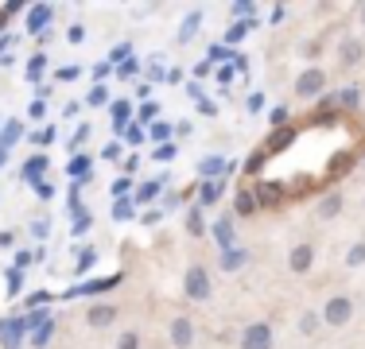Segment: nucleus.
Here are the masks:
<instances>
[{
  "label": "nucleus",
  "mask_w": 365,
  "mask_h": 349,
  "mask_svg": "<svg viewBox=\"0 0 365 349\" xmlns=\"http://www.w3.org/2000/svg\"><path fill=\"white\" fill-rule=\"evenodd\" d=\"M187 229H190V237H202V229H206V222H202V209H190L187 214Z\"/></svg>",
  "instance_id": "obj_30"
},
{
  "label": "nucleus",
  "mask_w": 365,
  "mask_h": 349,
  "mask_svg": "<svg viewBox=\"0 0 365 349\" xmlns=\"http://www.w3.org/2000/svg\"><path fill=\"white\" fill-rule=\"evenodd\" d=\"M90 225H93V217H90V214H78V217H74V237H82V233L90 229Z\"/></svg>",
  "instance_id": "obj_45"
},
{
  "label": "nucleus",
  "mask_w": 365,
  "mask_h": 349,
  "mask_svg": "<svg viewBox=\"0 0 365 349\" xmlns=\"http://www.w3.org/2000/svg\"><path fill=\"white\" fill-rule=\"evenodd\" d=\"M43 66H47V55H31V63H28V82H39V78H43Z\"/></svg>",
  "instance_id": "obj_36"
},
{
  "label": "nucleus",
  "mask_w": 365,
  "mask_h": 349,
  "mask_svg": "<svg viewBox=\"0 0 365 349\" xmlns=\"http://www.w3.org/2000/svg\"><path fill=\"white\" fill-rule=\"evenodd\" d=\"M136 74V63H133V58H128V63H120L117 66V78H133Z\"/></svg>",
  "instance_id": "obj_55"
},
{
  "label": "nucleus",
  "mask_w": 365,
  "mask_h": 349,
  "mask_svg": "<svg viewBox=\"0 0 365 349\" xmlns=\"http://www.w3.org/2000/svg\"><path fill=\"white\" fill-rule=\"evenodd\" d=\"M4 283H8V295H20L24 291V272H20V268H8Z\"/></svg>",
  "instance_id": "obj_28"
},
{
  "label": "nucleus",
  "mask_w": 365,
  "mask_h": 349,
  "mask_svg": "<svg viewBox=\"0 0 365 349\" xmlns=\"http://www.w3.org/2000/svg\"><path fill=\"white\" fill-rule=\"evenodd\" d=\"M225 167H230V163H225L222 155H206V160L198 163V174H202V179H210V174H214V179H218V174H222Z\"/></svg>",
  "instance_id": "obj_23"
},
{
  "label": "nucleus",
  "mask_w": 365,
  "mask_h": 349,
  "mask_svg": "<svg viewBox=\"0 0 365 349\" xmlns=\"http://www.w3.org/2000/svg\"><path fill=\"white\" fill-rule=\"evenodd\" d=\"M190 342H195V326H190V318H175L171 322V345L187 349Z\"/></svg>",
  "instance_id": "obj_12"
},
{
  "label": "nucleus",
  "mask_w": 365,
  "mask_h": 349,
  "mask_svg": "<svg viewBox=\"0 0 365 349\" xmlns=\"http://www.w3.org/2000/svg\"><path fill=\"white\" fill-rule=\"evenodd\" d=\"M133 217V198H120V202H113V222H128Z\"/></svg>",
  "instance_id": "obj_34"
},
{
  "label": "nucleus",
  "mask_w": 365,
  "mask_h": 349,
  "mask_svg": "<svg viewBox=\"0 0 365 349\" xmlns=\"http://www.w3.org/2000/svg\"><path fill=\"white\" fill-rule=\"evenodd\" d=\"M175 152H179V147L168 140V144H160V147L152 152V160H160V163H171V160H175Z\"/></svg>",
  "instance_id": "obj_38"
},
{
  "label": "nucleus",
  "mask_w": 365,
  "mask_h": 349,
  "mask_svg": "<svg viewBox=\"0 0 365 349\" xmlns=\"http://www.w3.org/2000/svg\"><path fill=\"white\" fill-rule=\"evenodd\" d=\"M36 140H39V144H51V140H55V128H43V132H39Z\"/></svg>",
  "instance_id": "obj_60"
},
{
  "label": "nucleus",
  "mask_w": 365,
  "mask_h": 349,
  "mask_svg": "<svg viewBox=\"0 0 365 349\" xmlns=\"http://www.w3.org/2000/svg\"><path fill=\"white\" fill-rule=\"evenodd\" d=\"M311 264H315V249L311 244H295L292 256H288V268L295 276H303V272H311Z\"/></svg>",
  "instance_id": "obj_9"
},
{
  "label": "nucleus",
  "mask_w": 365,
  "mask_h": 349,
  "mask_svg": "<svg viewBox=\"0 0 365 349\" xmlns=\"http://www.w3.org/2000/svg\"><path fill=\"white\" fill-rule=\"evenodd\" d=\"M31 260H36V256H31L28 249H20V252H16V264H12V268H20V272H24V268H28Z\"/></svg>",
  "instance_id": "obj_48"
},
{
  "label": "nucleus",
  "mask_w": 365,
  "mask_h": 349,
  "mask_svg": "<svg viewBox=\"0 0 365 349\" xmlns=\"http://www.w3.org/2000/svg\"><path fill=\"white\" fill-rule=\"evenodd\" d=\"M218 82H222V85L233 82V66H218Z\"/></svg>",
  "instance_id": "obj_56"
},
{
  "label": "nucleus",
  "mask_w": 365,
  "mask_h": 349,
  "mask_svg": "<svg viewBox=\"0 0 365 349\" xmlns=\"http://www.w3.org/2000/svg\"><path fill=\"white\" fill-rule=\"evenodd\" d=\"M93 260H98V252H93V249H82V252H78V268H74V272L86 276V272L93 268Z\"/></svg>",
  "instance_id": "obj_35"
},
{
  "label": "nucleus",
  "mask_w": 365,
  "mask_h": 349,
  "mask_svg": "<svg viewBox=\"0 0 365 349\" xmlns=\"http://www.w3.org/2000/svg\"><path fill=\"white\" fill-rule=\"evenodd\" d=\"M257 194H253V190H249V187H241L237 190V198H233V214H241V217H253L257 214Z\"/></svg>",
  "instance_id": "obj_14"
},
{
  "label": "nucleus",
  "mask_w": 365,
  "mask_h": 349,
  "mask_svg": "<svg viewBox=\"0 0 365 349\" xmlns=\"http://www.w3.org/2000/svg\"><path fill=\"white\" fill-rule=\"evenodd\" d=\"M51 16H55V8H51V4H31L28 8V31L43 35V28L51 24Z\"/></svg>",
  "instance_id": "obj_11"
},
{
  "label": "nucleus",
  "mask_w": 365,
  "mask_h": 349,
  "mask_svg": "<svg viewBox=\"0 0 365 349\" xmlns=\"http://www.w3.org/2000/svg\"><path fill=\"white\" fill-rule=\"evenodd\" d=\"M113 322H117V307H113V303H93V307H86V326L106 330Z\"/></svg>",
  "instance_id": "obj_6"
},
{
  "label": "nucleus",
  "mask_w": 365,
  "mask_h": 349,
  "mask_svg": "<svg viewBox=\"0 0 365 349\" xmlns=\"http://www.w3.org/2000/svg\"><path fill=\"white\" fill-rule=\"evenodd\" d=\"M260 198L264 202H280V187L276 182H260Z\"/></svg>",
  "instance_id": "obj_40"
},
{
  "label": "nucleus",
  "mask_w": 365,
  "mask_h": 349,
  "mask_svg": "<svg viewBox=\"0 0 365 349\" xmlns=\"http://www.w3.org/2000/svg\"><path fill=\"white\" fill-rule=\"evenodd\" d=\"M31 190H36L39 198H55V187H51L47 179H43V182H31Z\"/></svg>",
  "instance_id": "obj_47"
},
{
  "label": "nucleus",
  "mask_w": 365,
  "mask_h": 349,
  "mask_svg": "<svg viewBox=\"0 0 365 349\" xmlns=\"http://www.w3.org/2000/svg\"><path fill=\"white\" fill-rule=\"evenodd\" d=\"M24 322H28V338H31L39 326H47L51 318H47V311H28V314H24Z\"/></svg>",
  "instance_id": "obj_29"
},
{
  "label": "nucleus",
  "mask_w": 365,
  "mask_h": 349,
  "mask_svg": "<svg viewBox=\"0 0 365 349\" xmlns=\"http://www.w3.org/2000/svg\"><path fill=\"white\" fill-rule=\"evenodd\" d=\"M315 326H319V318H315V314H303V318H299V330H303V334H315Z\"/></svg>",
  "instance_id": "obj_46"
},
{
  "label": "nucleus",
  "mask_w": 365,
  "mask_h": 349,
  "mask_svg": "<svg viewBox=\"0 0 365 349\" xmlns=\"http://www.w3.org/2000/svg\"><path fill=\"white\" fill-rule=\"evenodd\" d=\"M58 78H63V82H71V78H78V70L74 66H63V70H58Z\"/></svg>",
  "instance_id": "obj_59"
},
{
  "label": "nucleus",
  "mask_w": 365,
  "mask_h": 349,
  "mask_svg": "<svg viewBox=\"0 0 365 349\" xmlns=\"http://www.w3.org/2000/svg\"><path fill=\"white\" fill-rule=\"evenodd\" d=\"M113 198H133V179H128V174H120V179H113Z\"/></svg>",
  "instance_id": "obj_31"
},
{
  "label": "nucleus",
  "mask_w": 365,
  "mask_h": 349,
  "mask_svg": "<svg viewBox=\"0 0 365 349\" xmlns=\"http://www.w3.org/2000/svg\"><path fill=\"white\" fill-rule=\"evenodd\" d=\"M51 299V291H31L28 295V307H39V303H47Z\"/></svg>",
  "instance_id": "obj_54"
},
{
  "label": "nucleus",
  "mask_w": 365,
  "mask_h": 349,
  "mask_svg": "<svg viewBox=\"0 0 365 349\" xmlns=\"http://www.w3.org/2000/svg\"><path fill=\"white\" fill-rule=\"evenodd\" d=\"M257 28V20H237V24H230V31H225V47H233V43H241L249 31Z\"/></svg>",
  "instance_id": "obj_21"
},
{
  "label": "nucleus",
  "mask_w": 365,
  "mask_h": 349,
  "mask_svg": "<svg viewBox=\"0 0 365 349\" xmlns=\"http://www.w3.org/2000/svg\"><path fill=\"white\" fill-rule=\"evenodd\" d=\"M182 291H187V299H195V303L210 299V272H206V268H187Z\"/></svg>",
  "instance_id": "obj_1"
},
{
  "label": "nucleus",
  "mask_w": 365,
  "mask_h": 349,
  "mask_svg": "<svg viewBox=\"0 0 365 349\" xmlns=\"http://www.w3.org/2000/svg\"><path fill=\"white\" fill-rule=\"evenodd\" d=\"M4 163H8V152H4V147H0V167H4Z\"/></svg>",
  "instance_id": "obj_62"
},
{
  "label": "nucleus",
  "mask_w": 365,
  "mask_h": 349,
  "mask_svg": "<svg viewBox=\"0 0 365 349\" xmlns=\"http://www.w3.org/2000/svg\"><path fill=\"white\" fill-rule=\"evenodd\" d=\"M292 140H295V132H292V128H280V132H272V140H268V155L284 152V147H288Z\"/></svg>",
  "instance_id": "obj_25"
},
{
  "label": "nucleus",
  "mask_w": 365,
  "mask_h": 349,
  "mask_svg": "<svg viewBox=\"0 0 365 349\" xmlns=\"http://www.w3.org/2000/svg\"><path fill=\"white\" fill-rule=\"evenodd\" d=\"M66 39H71V43H82V39H86V28H82V24H71V31H66Z\"/></svg>",
  "instance_id": "obj_52"
},
{
  "label": "nucleus",
  "mask_w": 365,
  "mask_h": 349,
  "mask_svg": "<svg viewBox=\"0 0 365 349\" xmlns=\"http://www.w3.org/2000/svg\"><path fill=\"white\" fill-rule=\"evenodd\" d=\"M222 190H225V182H222V179H206V182H198V209L214 206V202L222 198Z\"/></svg>",
  "instance_id": "obj_10"
},
{
  "label": "nucleus",
  "mask_w": 365,
  "mask_h": 349,
  "mask_svg": "<svg viewBox=\"0 0 365 349\" xmlns=\"http://www.w3.org/2000/svg\"><path fill=\"white\" fill-rule=\"evenodd\" d=\"M20 136H24V125H20V120H4V128H0V147L8 152V147H12Z\"/></svg>",
  "instance_id": "obj_22"
},
{
  "label": "nucleus",
  "mask_w": 365,
  "mask_h": 349,
  "mask_svg": "<svg viewBox=\"0 0 365 349\" xmlns=\"http://www.w3.org/2000/svg\"><path fill=\"white\" fill-rule=\"evenodd\" d=\"M109 113H113V132L125 136L128 120H133V105H128V101H113V105H109Z\"/></svg>",
  "instance_id": "obj_13"
},
{
  "label": "nucleus",
  "mask_w": 365,
  "mask_h": 349,
  "mask_svg": "<svg viewBox=\"0 0 365 349\" xmlns=\"http://www.w3.org/2000/svg\"><path fill=\"white\" fill-rule=\"evenodd\" d=\"M51 338H55V322H47V326H39L36 334H31V349H47Z\"/></svg>",
  "instance_id": "obj_26"
},
{
  "label": "nucleus",
  "mask_w": 365,
  "mask_h": 349,
  "mask_svg": "<svg viewBox=\"0 0 365 349\" xmlns=\"http://www.w3.org/2000/svg\"><path fill=\"white\" fill-rule=\"evenodd\" d=\"M8 244H12V233L4 229V233H0V249H8Z\"/></svg>",
  "instance_id": "obj_61"
},
{
  "label": "nucleus",
  "mask_w": 365,
  "mask_h": 349,
  "mask_svg": "<svg viewBox=\"0 0 365 349\" xmlns=\"http://www.w3.org/2000/svg\"><path fill=\"white\" fill-rule=\"evenodd\" d=\"M163 174H155V179H148V182H140V187L133 190V206H144V202H155V198L163 194Z\"/></svg>",
  "instance_id": "obj_8"
},
{
  "label": "nucleus",
  "mask_w": 365,
  "mask_h": 349,
  "mask_svg": "<svg viewBox=\"0 0 365 349\" xmlns=\"http://www.w3.org/2000/svg\"><path fill=\"white\" fill-rule=\"evenodd\" d=\"M43 171H47V155H39V152H36L28 163H24V171H20V174H24V182L31 187V182H43Z\"/></svg>",
  "instance_id": "obj_16"
},
{
  "label": "nucleus",
  "mask_w": 365,
  "mask_h": 349,
  "mask_svg": "<svg viewBox=\"0 0 365 349\" xmlns=\"http://www.w3.org/2000/svg\"><path fill=\"white\" fill-rule=\"evenodd\" d=\"M346 264H350V268H358V264H365V244H354V249L346 252Z\"/></svg>",
  "instance_id": "obj_39"
},
{
  "label": "nucleus",
  "mask_w": 365,
  "mask_h": 349,
  "mask_svg": "<svg viewBox=\"0 0 365 349\" xmlns=\"http://www.w3.org/2000/svg\"><path fill=\"white\" fill-rule=\"evenodd\" d=\"M233 58H237V51H230L225 43H214L210 55H206V63H210V66H225V63H233Z\"/></svg>",
  "instance_id": "obj_24"
},
{
  "label": "nucleus",
  "mask_w": 365,
  "mask_h": 349,
  "mask_svg": "<svg viewBox=\"0 0 365 349\" xmlns=\"http://www.w3.org/2000/svg\"><path fill=\"white\" fill-rule=\"evenodd\" d=\"M117 349H140V334H125Z\"/></svg>",
  "instance_id": "obj_51"
},
{
  "label": "nucleus",
  "mask_w": 365,
  "mask_h": 349,
  "mask_svg": "<svg viewBox=\"0 0 365 349\" xmlns=\"http://www.w3.org/2000/svg\"><path fill=\"white\" fill-rule=\"evenodd\" d=\"M361 16H365V12H361Z\"/></svg>",
  "instance_id": "obj_63"
},
{
  "label": "nucleus",
  "mask_w": 365,
  "mask_h": 349,
  "mask_svg": "<svg viewBox=\"0 0 365 349\" xmlns=\"http://www.w3.org/2000/svg\"><path fill=\"white\" fill-rule=\"evenodd\" d=\"M198 24H202V8H195V12L182 20V28H179V43H190L198 35Z\"/></svg>",
  "instance_id": "obj_20"
},
{
  "label": "nucleus",
  "mask_w": 365,
  "mask_h": 349,
  "mask_svg": "<svg viewBox=\"0 0 365 349\" xmlns=\"http://www.w3.org/2000/svg\"><path fill=\"white\" fill-rule=\"evenodd\" d=\"M120 152H125L120 140H113V144H106V152H101V155H106V160H120Z\"/></svg>",
  "instance_id": "obj_49"
},
{
  "label": "nucleus",
  "mask_w": 365,
  "mask_h": 349,
  "mask_svg": "<svg viewBox=\"0 0 365 349\" xmlns=\"http://www.w3.org/2000/svg\"><path fill=\"white\" fill-rule=\"evenodd\" d=\"M276 345V334L268 322H253V326H245V334H241V349H272Z\"/></svg>",
  "instance_id": "obj_2"
},
{
  "label": "nucleus",
  "mask_w": 365,
  "mask_h": 349,
  "mask_svg": "<svg viewBox=\"0 0 365 349\" xmlns=\"http://www.w3.org/2000/svg\"><path fill=\"white\" fill-rule=\"evenodd\" d=\"M66 174H71V179L90 182V174H93V160H90V155H74V160L66 163Z\"/></svg>",
  "instance_id": "obj_17"
},
{
  "label": "nucleus",
  "mask_w": 365,
  "mask_h": 349,
  "mask_svg": "<svg viewBox=\"0 0 365 349\" xmlns=\"http://www.w3.org/2000/svg\"><path fill=\"white\" fill-rule=\"evenodd\" d=\"M268 120H272L276 128H284V125H288V109H284V105H276V109L268 113Z\"/></svg>",
  "instance_id": "obj_43"
},
{
  "label": "nucleus",
  "mask_w": 365,
  "mask_h": 349,
  "mask_svg": "<svg viewBox=\"0 0 365 349\" xmlns=\"http://www.w3.org/2000/svg\"><path fill=\"white\" fill-rule=\"evenodd\" d=\"M160 217H163V209H155V206H152V209H144V214H140V222H144V225H155Z\"/></svg>",
  "instance_id": "obj_50"
},
{
  "label": "nucleus",
  "mask_w": 365,
  "mask_h": 349,
  "mask_svg": "<svg viewBox=\"0 0 365 349\" xmlns=\"http://www.w3.org/2000/svg\"><path fill=\"white\" fill-rule=\"evenodd\" d=\"M249 264V249H230L222 252V272H237V268Z\"/></svg>",
  "instance_id": "obj_19"
},
{
  "label": "nucleus",
  "mask_w": 365,
  "mask_h": 349,
  "mask_svg": "<svg viewBox=\"0 0 365 349\" xmlns=\"http://www.w3.org/2000/svg\"><path fill=\"white\" fill-rule=\"evenodd\" d=\"M214 244H218L222 252L237 249V244H233V222H230V217H222V222H214Z\"/></svg>",
  "instance_id": "obj_15"
},
{
  "label": "nucleus",
  "mask_w": 365,
  "mask_h": 349,
  "mask_svg": "<svg viewBox=\"0 0 365 349\" xmlns=\"http://www.w3.org/2000/svg\"><path fill=\"white\" fill-rule=\"evenodd\" d=\"M342 214V194H327L323 206H319V217H338Z\"/></svg>",
  "instance_id": "obj_27"
},
{
  "label": "nucleus",
  "mask_w": 365,
  "mask_h": 349,
  "mask_svg": "<svg viewBox=\"0 0 365 349\" xmlns=\"http://www.w3.org/2000/svg\"><path fill=\"white\" fill-rule=\"evenodd\" d=\"M187 93H190L195 101H202V85H198V82H190V85H187Z\"/></svg>",
  "instance_id": "obj_58"
},
{
  "label": "nucleus",
  "mask_w": 365,
  "mask_h": 349,
  "mask_svg": "<svg viewBox=\"0 0 365 349\" xmlns=\"http://www.w3.org/2000/svg\"><path fill=\"white\" fill-rule=\"evenodd\" d=\"M358 101H361V85H346V90L338 93V105H346V109H354Z\"/></svg>",
  "instance_id": "obj_33"
},
{
  "label": "nucleus",
  "mask_w": 365,
  "mask_h": 349,
  "mask_svg": "<svg viewBox=\"0 0 365 349\" xmlns=\"http://www.w3.org/2000/svg\"><path fill=\"white\" fill-rule=\"evenodd\" d=\"M350 314H354V303L346 299V295H334V299L323 307V322H327V326H346Z\"/></svg>",
  "instance_id": "obj_3"
},
{
  "label": "nucleus",
  "mask_w": 365,
  "mask_h": 349,
  "mask_svg": "<svg viewBox=\"0 0 365 349\" xmlns=\"http://www.w3.org/2000/svg\"><path fill=\"white\" fill-rule=\"evenodd\" d=\"M361 55H365V43H361V39H346L342 47H338V58H342L346 66L361 63Z\"/></svg>",
  "instance_id": "obj_18"
},
{
  "label": "nucleus",
  "mask_w": 365,
  "mask_h": 349,
  "mask_svg": "<svg viewBox=\"0 0 365 349\" xmlns=\"http://www.w3.org/2000/svg\"><path fill=\"white\" fill-rule=\"evenodd\" d=\"M198 113H202V117H218V105H214V101H198Z\"/></svg>",
  "instance_id": "obj_53"
},
{
  "label": "nucleus",
  "mask_w": 365,
  "mask_h": 349,
  "mask_svg": "<svg viewBox=\"0 0 365 349\" xmlns=\"http://www.w3.org/2000/svg\"><path fill=\"white\" fill-rule=\"evenodd\" d=\"M323 85H327V74L319 66H311V70H303V74H299L295 93H299V98H319V93H323Z\"/></svg>",
  "instance_id": "obj_4"
},
{
  "label": "nucleus",
  "mask_w": 365,
  "mask_h": 349,
  "mask_svg": "<svg viewBox=\"0 0 365 349\" xmlns=\"http://www.w3.org/2000/svg\"><path fill=\"white\" fill-rule=\"evenodd\" d=\"M24 338H28V322L24 318H0V345L16 349Z\"/></svg>",
  "instance_id": "obj_5"
},
{
  "label": "nucleus",
  "mask_w": 365,
  "mask_h": 349,
  "mask_svg": "<svg viewBox=\"0 0 365 349\" xmlns=\"http://www.w3.org/2000/svg\"><path fill=\"white\" fill-rule=\"evenodd\" d=\"M120 272H113V276H106V279H90V283H78V287H71L66 291V299H78V295H98V291H109V287H117L120 283Z\"/></svg>",
  "instance_id": "obj_7"
},
{
  "label": "nucleus",
  "mask_w": 365,
  "mask_h": 349,
  "mask_svg": "<svg viewBox=\"0 0 365 349\" xmlns=\"http://www.w3.org/2000/svg\"><path fill=\"white\" fill-rule=\"evenodd\" d=\"M86 136H90V125H82V128H78V132H74V140H71V144L78 147V144H86Z\"/></svg>",
  "instance_id": "obj_57"
},
{
  "label": "nucleus",
  "mask_w": 365,
  "mask_h": 349,
  "mask_svg": "<svg viewBox=\"0 0 365 349\" xmlns=\"http://www.w3.org/2000/svg\"><path fill=\"white\" fill-rule=\"evenodd\" d=\"M155 117H160V105H155V101L140 105V113H136V120H140V125H148V128L155 125Z\"/></svg>",
  "instance_id": "obj_32"
},
{
  "label": "nucleus",
  "mask_w": 365,
  "mask_h": 349,
  "mask_svg": "<svg viewBox=\"0 0 365 349\" xmlns=\"http://www.w3.org/2000/svg\"><path fill=\"white\" fill-rule=\"evenodd\" d=\"M128 51H133V47H128V43H120V47H113V66H120V63H128Z\"/></svg>",
  "instance_id": "obj_44"
},
{
  "label": "nucleus",
  "mask_w": 365,
  "mask_h": 349,
  "mask_svg": "<svg viewBox=\"0 0 365 349\" xmlns=\"http://www.w3.org/2000/svg\"><path fill=\"white\" fill-rule=\"evenodd\" d=\"M125 144H144V128L140 125H128L125 128Z\"/></svg>",
  "instance_id": "obj_42"
},
{
  "label": "nucleus",
  "mask_w": 365,
  "mask_h": 349,
  "mask_svg": "<svg viewBox=\"0 0 365 349\" xmlns=\"http://www.w3.org/2000/svg\"><path fill=\"white\" fill-rule=\"evenodd\" d=\"M86 101H90V105H109V90H106V85H93Z\"/></svg>",
  "instance_id": "obj_41"
},
{
  "label": "nucleus",
  "mask_w": 365,
  "mask_h": 349,
  "mask_svg": "<svg viewBox=\"0 0 365 349\" xmlns=\"http://www.w3.org/2000/svg\"><path fill=\"white\" fill-rule=\"evenodd\" d=\"M148 136H152V144L160 147V144H168V136H171V125H160V120H155L152 128H148Z\"/></svg>",
  "instance_id": "obj_37"
}]
</instances>
